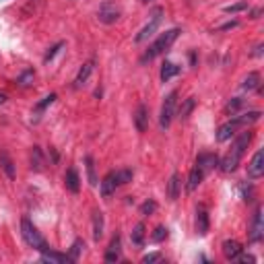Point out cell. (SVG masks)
Returning <instances> with one entry per match:
<instances>
[{
  "instance_id": "1",
  "label": "cell",
  "mask_w": 264,
  "mask_h": 264,
  "mask_svg": "<svg viewBox=\"0 0 264 264\" xmlns=\"http://www.w3.org/2000/svg\"><path fill=\"white\" fill-rule=\"evenodd\" d=\"M250 143H252V132L250 130L242 132V135L235 139V143L231 145V149L227 151V155L219 161L223 173H231V171L237 169V165H240V161H242V157H244V153H246V149H248Z\"/></svg>"
},
{
  "instance_id": "2",
  "label": "cell",
  "mask_w": 264,
  "mask_h": 264,
  "mask_svg": "<svg viewBox=\"0 0 264 264\" xmlns=\"http://www.w3.org/2000/svg\"><path fill=\"white\" fill-rule=\"evenodd\" d=\"M260 116H262L260 112H248V114H244V116H237V118H233V120L221 124L219 130H217V141H219V143L229 141V139L235 135L237 128H240V126H248V124H252V122H258Z\"/></svg>"
},
{
  "instance_id": "3",
  "label": "cell",
  "mask_w": 264,
  "mask_h": 264,
  "mask_svg": "<svg viewBox=\"0 0 264 264\" xmlns=\"http://www.w3.org/2000/svg\"><path fill=\"white\" fill-rule=\"evenodd\" d=\"M178 35H180V29H169V31H163L159 37H157V39L149 46V50L145 52V56H143V62L153 60V58H157L159 54H163L165 50H169V48H171V43L178 39Z\"/></svg>"
},
{
  "instance_id": "4",
  "label": "cell",
  "mask_w": 264,
  "mask_h": 264,
  "mask_svg": "<svg viewBox=\"0 0 264 264\" xmlns=\"http://www.w3.org/2000/svg\"><path fill=\"white\" fill-rule=\"evenodd\" d=\"M21 235H23V240H25V244L27 246H31L33 250H39V252H43V250H48V244H46V240L39 235V231H37V227L29 221V219H23L21 221Z\"/></svg>"
},
{
  "instance_id": "5",
  "label": "cell",
  "mask_w": 264,
  "mask_h": 264,
  "mask_svg": "<svg viewBox=\"0 0 264 264\" xmlns=\"http://www.w3.org/2000/svg\"><path fill=\"white\" fill-rule=\"evenodd\" d=\"M175 97H178V93H175V91H171V93L165 97V101H163L161 118H159L161 128H167V126L171 124V120H173V114H175Z\"/></svg>"
},
{
  "instance_id": "6",
  "label": "cell",
  "mask_w": 264,
  "mask_h": 264,
  "mask_svg": "<svg viewBox=\"0 0 264 264\" xmlns=\"http://www.w3.org/2000/svg\"><path fill=\"white\" fill-rule=\"evenodd\" d=\"M161 15H163V11L161 9H155L153 11V17H151V21L145 25V27L139 31V35H137V41L141 43V41H145V39H149L155 31H157V27L161 25Z\"/></svg>"
},
{
  "instance_id": "7",
  "label": "cell",
  "mask_w": 264,
  "mask_h": 264,
  "mask_svg": "<svg viewBox=\"0 0 264 264\" xmlns=\"http://www.w3.org/2000/svg\"><path fill=\"white\" fill-rule=\"evenodd\" d=\"M219 165V157L215 153H202L198 155V159H196V167L206 175L208 171H213L215 167Z\"/></svg>"
},
{
  "instance_id": "8",
  "label": "cell",
  "mask_w": 264,
  "mask_h": 264,
  "mask_svg": "<svg viewBox=\"0 0 264 264\" xmlns=\"http://www.w3.org/2000/svg\"><path fill=\"white\" fill-rule=\"evenodd\" d=\"M262 231H264V221H262V208L258 206L256 213H254V219H252V227H250V242L256 244L262 240Z\"/></svg>"
},
{
  "instance_id": "9",
  "label": "cell",
  "mask_w": 264,
  "mask_h": 264,
  "mask_svg": "<svg viewBox=\"0 0 264 264\" xmlns=\"http://www.w3.org/2000/svg\"><path fill=\"white\" fill-rule=\"evenodd\" d=\"M262 173H264V151H258L248 165V175L252 180H258V178H262Z\"/></svg>"
},
{
  "instance_id": "10",
  "label": "cell",
  "mask_w": 264,
  "mask_h": 264,
  "mask_svg": "<svg viewBox=\"0 0 264 264\" xmlns=\"http://www.w3.org/2000/svg\"><path fill=\"white\" fill-rule=\"evenodd\" d=\"M99 188H101V196H103V198H110V196L116 192V188H118L116 173H114V171H110L108 175H105V178L99 182Z\"/></svg>"
},
{
  "instance_id": "11",
  "label": "cell",
  "mask_w": 264,
  "mask_h": 264,
  "mask_svg": "<svg viewBox=\"0 0 264 264\" xmlns=\"http://www.w3.org/2000/svg\"><path fill=\"white\" fill-rule=\"evenodd\" d=\"M118 17H120V9H116L112 3H105L99 9V21H103V23H114V21H118Z\"/></svg>"
},
{
  "instance_id": "12",
  "label": "cell",
  "mask_w": 264,
  "mask_h": 264,
  "mask_svg": "<svg viewBox=\"0 0 264 264\" xmlns=\"http://www.w3.org/2000/svg\"><path fill=\"white\" fill-rule=\"evenodd\" d=\"M196 231L200 235H206L208 233V213H206V206L200 204L196 208Z\"/></svg>"
},
{
  "instance_id": "13",
  "label": "cell",
  "mask_w": 264,
  "mask_h": 264,
  "mask_svg": "<svg viewBox=\"0 0 264 264\" xmlns=\"http://www.w3.org/2000/svg\"><path fill=\"white\" fill-rule=\"evenodd\" d=\"M242 252H244V248H242L240 242H235V240H227V242H223V256H225L227 260H235Z\"/></svg>"
},
{
  "instance_id": "14",
  "label": "cell",
  "mask_w": 264,
  "mask_h": 264,
  "mask_svg": "<svg viewBox=\"0 0 264 264\" xmlns=\"http://www.w3.org/2000/svg\"><path fill=\"white\" fill-rule=\"evenodd\" d=\"M135 126L139 132H145L149 126V112H147V105H139L137 112H135Z\"/></svg>"
},
{
  "instance_id": "15",
  "label": "cell",
  "mask_w": 264,
  "mask_h": 264,
  "mask_svg": "<svg viewBox=\"0 0 264 264\" xmlns=\"http://www.w3.org/2000/svg\"><path fill=\"white\" fill-rule=\"evenodd\" d=\"M122 246H120V235H114V240L110 242L108 250H105V262H116L120 258Z\"/></svg>"
},
{
  "instance_id": "16",
  "label": "cell",
  "mask_w": 264,
  "mask_h": 264,
  "mask_svg": "<svg viewBox=\"0 0 264 264\" xmlns=\"http://www.w3.org/2000/svg\"><path fill=\"white\" fill-rule=\"evenodd\" d=\"M64 184H66V190L72 192V194H78V190H81V180H78V173H76L74 169H68V171H66Z\"/></svg>"
},
{
  "instance_id": "17",
  "label": "cell",
  "mask_w": 264,
  "mask_h": 264,
  "mask_svg": "<svg viewBox=\"0 0 264 264\" xmlns=\"http://www.w3.org/2000/svg\"><path fill=\"white\" fill-rule=\"evenodd\" d=\"M91 72H93V62L89 60V62H85V64L81 66V70H78V74H76V78H74V89H81V87L87 83V78L91 76Z\"/></svg>"
},
{
  "instance_id": "18",
  "label": "cell",
  "mask_w": 264,
  "mask_h": 264,
  "mask_svg": "<svg viewBox=\"0 0 264 264\" xmlns=\"http://www.w3.org/2000/svg\"><path fill=\"white\" fill-rule=\"evenodd\" d=\"M41 260H43V262H56V264H68V262H74V260H72L70 256H66V254L50 252V248L41 252Z\"/></svg>"
},
{
  "instance_id": "19",
  "label": "cell",
  "mask_w": 264,
  "mask_h": 264,
  "mask_svg": "<svg viewBox=\"0 0 264 264\" xmlns=\"http://www.w3.org/2000/svg\"><path fill=\"white\" fill-rule=\"evenodd\" d=\"M202 180H204V173L194 165L192 167V171H190V175H188V184H186V188H188V192H194L200 184H202Z\"/></svg>"
},
{
  "instance_id": "20",
  "label": "cell",
  "mask_w": 264,
  "mask_h": 264,
  "mask_svg": "<svg viewBox=\"0 0 264 264\" xmlns=\"http://www.w3.org/2000/svg\"><path fill=\"white\" fill-rule=\"evenodd\" d=\"M178 74H180V66H175L173 62L165 60V62H163V66H161V81H163V83H167L169 78H173V76H178Z\"/></svg>"
},
{
  "instance_id": "21",
  "label": "cell",
  "mask_w": 264,
  "mask_h": 264,
  "mask_svg": "<svg viewBox=\"0 0 264 264\" xmlns=\"http://www.w3.org/2000/svg\"><path fill=\"white\" fill-rule=\"evenodd\" d=\"M103 237V213L95 210L93 213V240L99 242Z\"/></svg>"
},
{
  "instance_id": "22",
  "label": "cell",
  "mask_w": 264,
  "mask_h": 264,
  "mask_svg": "<svg viewBox=\"0 0 264 264\" xmlns=\"http://www.w3.org/2000/svg\"><path fill=\"white\" fill-rule=\"evenodd\" d=\"M194 105H196V99L194 97H188V99H184V103H182V108H180V112H178V118L184 122V120H188V116L192 114V110H194Z\"/></svg>"
},
{
  "instance_id": "23",
  "label": "cell",
  "mask_w": 264,
  "mask_h": 264,
  "mask_svg": "<svg viewBox=\"0 0 264 264\" xmlns=\"http://www.w3.org/2000/svg\"><path fill=\"white\" fill-rule=\"evenodd\" d=\"M167 196H169V200H178V196H180V175H178V173H173V175L169 178Z\"/></svg>"
},
{
  "instance_id": "24",
  "label": "cell",
  "mask_w": 264,
  "mask_h": 264,
  "mask_svg": "<svg viewBox=\"0 0 264 264\" xmlns=\"http://www.w3.org/2000/svg\"><path fill=\"white\" fill-rule=\"evenodd\" d=\"M258 85H260V74H258V72H250V74L244 78L242 89H244V91H254Z\"/></svg>"
},
{
  "instance_id": "25",
  "label": "cell",
  "mask_w": 264,
  "mask_h": 264,
  "mask_svg": "<svg viewBox=\"0 0 264 264\" xmlns=\"http://www.w3.org/2000/svg\"><path fill=\"white\" fill-rule=\"evenodd\" d=\"M130 240H132V244H135V246H143L145 244V223H139L135 227V231H132V235H130Z\"/></svg>"
},
{
  "instance_id": "26",
  "label": "cell",
  "mask_w": 264,
  "mask_h": 264,
  "mask_svg": "<svg viewBox=\"0 0 264 264\" xmlns=\"http://www.w3.org/2000/svg\"><path fill=\"white\" fill-rule=\"evenodd\" d=\"M85 163H87V175H89V184H91V186H97V184H99V180H97V175H95V163H93V157H91V155H87V157H85Z\"/></svg>"
},
{
  "instance_id": "27",
  "label": "cell",
  "mask_w": 264,
  "mask_h": 264,
  "mask_svg": "<svg viewBox=\"0 0 264 264\" xmlns=\"http://www.w3.org/2000/svg\"><path fill=\"white\" fill-rule=\"evenodd\" d=\"M54 101H56V93H50L48 97H43V101H39V103L35 105V112H33V114H35V116H39V114L48 108V105H52Z\"/></svg>"
},
{
  "instance_id": "28",
  "label": "cell",
  "mask_w": 264,
  "mask_h": 264,
  "mask_svg": "<svg viewBox=\"0 0 264 264\" xmlns=\"http://www.w3.org/2000/svg\"><path fill=\"white\" fill-rule=\"evenodd\" d=\"M83 250H85V242H83V240H74V244L70 246V254H68V256H70V258H72V260L76 262V260H78V256H81V252H83Z\"/></svg>"
},
{
  "instance_id": "29",
  "label": "cell",
  "mask_w": 264,
  "mask_h": 264,
  "mask_svg": "<svg viewBox=\"0 0 264 264\" xmlns=\"http://www.w3.org/2000/svg\"><path fill=\"white\" fill-rule=\"evenodd\" d=\"M114 173H116L118 186H124V184L132 182V171H130V169H118V171H114Z\"/></svg>"
},
{
  "instance_id": "30",
  "label": "cell",
  "mask_w": 264,
  "mask_h": 264,
  "mask_svg": "<svg viewBox=\"0 0 264 264\" xmlns=\"http://www.w3.org/2000/svg\"><path fill=\"white\" fill-rule=\"evenodd\" d=\"M21 87H27V85H31L33 83V70H25L21 76H19V81H17Z\"/></svg>"
},
{
  "instance_id": "31",
  "label": "cell",
  "mask_w": 264,
  "mask_h": 264,
  "mask_svg": "<svg viewBox=\"0 0 264 264\" xmlns=\"http://www.w3.org/2000/svg\"><path fill=\"white\" fill-rule=\"evenodd\" d=\"M246 9H248V3H235V5H229V7H225L223 11H225L227 15H235V13L246 11Z\"/></svg>"
},
{
  "instance_id": "32",
  "label": "cell",
  "mask_w": 264,
  "mask_h": 264,
  "mask_svg": "<svg viewBox=\"0 0 264 264\" xmlns=\"http://www.w3.org/2000/svg\"><path fill=\"white\" fill-rule=\"evenodd\" d=\"M31 167L33 169H41V153L37 147H33V153H31Z\"/></svg>"
},
{
  "instance_id": "33",
  "label": "cell",
  "mask_w": 264,
  "mask_h": 264,
  "mask_svg": "<svg viewBox=\"0 0 264 264\" xmlns=\"http://www.w3.org/2000/svg\"><path fill=\"white\" fill-rule=\"evenodd\" d=\"M60 48H64V43H62V41H58L56 46H52V48L48 50V54L43 56V62H50V60H52V58H54V56L58 54V52H60Z\"/></svg>"
},
{
  "instance_id": "34",
  "label": "cell",
  "mask_w": 264,
  "mask_h": 264,
  "mask_svg": "<svg viewBox=\"0 0 264 264\" xmlns=\"http://www.w3.org/2000/svg\"><path fill=\"white\" fill-rule=\"evenodd\" d=\"M242 105H244V101H242L240 97H235V99H231V101L227 103V108H225V110H227L229 114H235L237 110H240V108H242Z\"/></svg>"
},
{
  "instance_id": "35",
  "label": "cell",
  "mask_w": 264,
  "mask_h": 264,
  "mask_svg": "<svg viewBox=\"0 0 264 264\" xmlns=\"http://www.w3.org/2000/svg\"><path fill=\"white\" fill-rule=\"evenodd\" d=\"M155 210H157V202H155V200H147V202L141 206V213H143V215H153Z\"/></svg>"
},
{
  "instance_id": "36",
  "label": "cell",
  "mask_w": 264,
  "mask_h": 264,
  "mask_svg": "<svg viewBox=\"0 0 264 264\" xmlns=\"http://www.w3.org/2000/svg\"><path fill=\"white\" fill-rule=\"evenodd\" d=\"M167 237V229L165 227H157L155 233H153V242H163Z\"/></svg>"
},
{
  "instance_id": "37",
  "label": "cell",
  "mask_w": 264,
  "mask_h": 264,
  "mask_svg": "<svg viewBox=\"0 0 264 264\" xmlns=\"http://www.w3.org/2000/svg\"><path fill=\"white\" fill-rule=\"evenodd\" d=\"M3 163H5V171L9 173V178H15V171H13V163L9 161V157H3Z\"/></svg>"
},
{
  "instance_id": "38",
  "label": "cell",
  "mask_w": 264,
  "mask_h": 264,
  "mask_svg": "<svg viewBox=\"0 0 264 264\" xmlns=\"http://www.w3.org/2000/svg\"><path fill=\"white\" fill-rule=\"evenodd\" d=\"M159 258H161L159 252H153V254H147V256L143 258V262H155V260H159Z\"/></svg>"
},
{
  "instance_id": "39",
  "label": "cell",
  "mask_w": 264,
  "mask_h": 264,
  "mask_svg": "<svg viewBox=\"0 0 264 264\" xmlns=\"http://www.w3.org/2000/svg\"><path fill=\"white\" fill-rule=\"evenodd\" d=\"M235 260H240V262H256V258H254L252 254H240Z\"/></svg>"
},
{
  "instance_id": "40",
  "label": "cell",
  "mask_w": 264,
  "mask_h": 264,
  "mask_svg": "<svg viewBox=\"0 0 264 264\" xmlns=\"http://www.w3.org/2000/svg\"><path fill=\"white\" fill-rule=\"evenodd\" d=\"M233 27H237V21H231V23H225V25H221V27H219V31H227V29H233Z\"/></svg>"
},
{
  "instance_id": "41",
  "label": "cell",
  "mask_w": 264,
  "mask_h": 264,
  "mask_svg": "<svg viewBox=\"0 0 264 264\" xmlns=\"http://www.w3.org/2000/svg\"><path fill=\"white\" fill-rule=\"evenodd\" d=\"M260 54H262V43H258L256 50H254V56H260Z\"/></svg>"
},
{
  "instance_id": "42",
  "label": "cell",
  "mask_w": 264,
  "mask_h": 264,
  "mask_svg": "<svg viewBox=\"0 0 264 264\" xmlns=\"http://www.w3.org/2000/svg\"><path fill=\"white\" fill-rule=\"evenodd\" d=\"M258 15H260V9H254L252 11V19H258Z\"/></svg>"
},
{
  "instance_id": "43",
  "label": "cell",
  "mask_w": 264,
  "mask_h": 264,
  "mask_svg": "<svg viewBox=\"0 0 264 264\" xmlns=\"http://www.w3.org/2000/svg\"><path fill=\"white\" fill-rule=\"evenodd\" d=\"M5 101H7V97H5V95H0V103H5Z\"/></svg>"
},
{
  "instance_id": "44",
  "label": "cell",
  "mask_w": 264,
  "mask_h": 264,
  "mask_svg": "<svg viewBox=\"0 0 264 264\" xmlns=\"http://www.w3.org/2000/svg\"><path fill=\"white\" fill-rule=\"evenodd\" d=\"M145 3H149V0H145Z\"/></svg>"
}]
</instances>
